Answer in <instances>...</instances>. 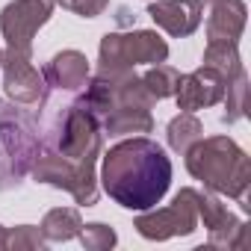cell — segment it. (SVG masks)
Returning a JSON list of instances; mask_svg holds the SVG:
<instances>
[{
  "label": "cell",
  "instance_id": "d6986e66",
  "mask_svg": "<svg viewBox=\"0 0 251 251\" xmlns=\"http://www.w3.org/2000/svg\"><path fill=\"white\" fill-rule=\"evenodd\" d=\"M245 95H248V77H245V71H239L225 86V98H222L225 100V115H222L225 124H233L245 115Z\"/></svg>",
  "mask_w": 251,
  "mask_h": 251
},
{
  "label": "cell",
  "instance_id": "2e32d148",
  "mask_svg": "<svg viewBox=\"0 0 251 251\" xmlns=\"http://www.w3.org/2000/svg\"><path fill=\"white\" fill-rule=\"evenodd\" d=\"M201 136H204V124L192 112H180L177 118L169 121V127H166V139H169V148L175 154H186Z\"/></svg>",
  "mask_w": 251,
  "mask_h": 251
},
{
  "label": "cell",
  "instance_id": "5bb4252c",
  "mask_svg": "<svg viewBox=\"0 0 251 251\" xmlns=\"http://www.w3.org/2000/svg\"><path fill=\"white\" fill-rule=\"evenodd\" d=\"M100 130L103 136H133V133H151L154 130V115L151 109H142V106H121V109H112L103 121H100Z\"/></svg>",
  "mask_w": 251,
  "mask_h": 251
},
{
  "label": "cell",
  "instance_id": "7402d4cb",
  "mask_svg": "<svg viewBox=\"0 0 251 251\" xmlns=\"http://www.w3.org/2000/svg\"><path fill=\"white\" fill-rule=\"evenodd\" d=\"M56 3L62 9H71L74 15L80 18H98L106 6H109V0H56Z\"/></svg>",
  "mask_w": 251,
  "mask_h": 251
},
{
  "label": "cell",
  "instance_id": "6da1fadb",
  "mask_svg": "<svg viewBox=\"0 0 251 251\" xmlns=\"http://www.w3.org/2000/svg\"><path fill=\"white\" fill-rule=\"evenodd\" d=\"M100 186L124 210L145 213L157 207L172 186V160L148 136H133L100 151Z\"/></svg>",
  "mask_w": 251,
  "mask_h": 251
},
{
  "label": "cell",
  "instance_id": "277c9868",
  "mask_svg": "<svg viewBox=\"0 0 251 251\" xmlns=\"http://www.w3.org/2000/svg\"><path fill=\"white\" fill-rule=\"evenodd\" d=\"M39 115L0 98V192L18 189L39 154Z\"/></svg>",
  "mask_w": 251,
  "mask_h": 251
},
{
  "label": "cell",
  "instance_id": "4fadbf2b",
  "mask_svg": "<svg viewBox=\"0 0 251 251\" xmlns=\"http://www.w3.org/2000/svg\"><path fill=\"white\" fill-rule=\"evenodd\" d=\"M245 3L242 0H213L207 18V42H236L245 30Z\"/></svg>",
  "mask_w": 251,
  "mask_h": 251
},
{
  "label": "cell",
  "instance_id": "603a6c76",
  "mask_svg": "<svg viewBox=\"0 0 251 251\" xmlns=\"http://www.w3.org/2000/svg\"><path fill=\"white\" fill-rule=\"evenodd\" d=\"M3 248H6V227L0 225V251H3Z\"/></svg>",
  "mask_w": 251,
  "mask_h": 251
},
{
  "label": "cell",
  "instance_id": "ba28073f",
  "mask_svg": "<svg viewBox=\"0 0 251 251\" xmlns=\"http://www.w3.org/2000/svg\"><path fill=\"white\" fill-rule=\"evenodd\" d=\"M33 53L24 50H3V59H0V68H3V89L15 103L24 106H42L48 100V83L45 74L33 65L30 59Z\"/></svg>",
  "mask_w": 251,
  "mask_h": 251
},
{
  "label": "cell",
  "instance_id": "ffe728a7",
  "mask_svg": "<svg viewBox=\"0 0 251 251\" xmlns=\"http://www.w3.org/2000/svg\"><path fill=\"white\" fill-rule=\"evenodd\" d=\"M77 236H80V242H83L86 251H109V248H115V242H118V233H115L109 225H103V222L83 225Z\"/></svg>",
  "mask_w": 251,
  "mask_h": 251
},
{
  "label": "cell",
  "instance_id": "d4e9b609",
  "mask_svg": "<svg viewBox=\"0 0 251 251\" xmlns=\"http://www.w3.org/2000/svg\"><path fill=\"white\" fill-rule=\"evenodd\" d=\"M204 3H213V0H204Z\"/></svg>",
  "mask_w": 251,
  "mask_h": 251
},
{
  "label": "cell",
  "instance_id": "9a60e30c",
  "mask_svg": "<svg viewBox=\"0 0 251 251\" xmlns=\"http://www.w3.org/2000/svg\"><path fill=\"white\" fill-rule=\"evenodd\" d=\"M80 227H83V219L74 207H56V210L45 213L39 230L48 242H68L80 233Z\"/></svg>",
  "mask_w": 251,
  "mask_h": 251
},
{
  "label": "cell",
  "instance_id": "ac0fdd59",
  "mask_svg": "<svg viewBox=\"0 0 251 251\" xmlns=\"http://www.w3.org/2000/svg\"><path fill=\"white\" fill-rule=\"evenodd\" d=\"M142 83H145V89H148L157 100H163V98H175L177 83H180V71L172 68V65L157 62V65H151V68L142 74Z\"/></svg>",
  "mask_w": 251,
  "mask_h": 251
},
{
  "label": "cell",
  "instance_id": "3957f363",
  "mask_svg": "<svg viewBox=\"0 0 251 251\" xmlns=\"http://www.w3.org/2000/svg\"><path fill=\"white\" fill-rule=\"evenodd\" d=\"M186 172L216 195L236 198L242 207L251 186V160L230 136H201L186 154Z\"/></svg>",
  "mask_w": 251,
  "mask_h": 251
},
{
  "label": "cell",
  "instance_id": "5b68a950",
  "mask_svg": "<svg viewBox=\"0 0 251 251\" xmlns=\"http://www.w3.org/2000/svg\"><path fill=\"white\" fill-rule=\"evenodd\" d=\"M169 59V45L154 30H130V33H106L98 48V71L121 74L136 65H157Z\"/></svg>",
  "mask_w": 251,
  "mask_h": 251
},
{
  "label": "cell",
  "instance_id": "30bf717a",
  "mask_svg": "<svg viewBox=\"0 0 251 251\" xmlns=\"http://www.w3.org/2000/svg\"><path fill=\"white\" fill-rule=\"evenodd\" d=\"M225 86H227V80L210 65H201L192 74H180V83H177V92H175L177 109L180 112H195V109H204V106H216L225 98Z\"/></svg>",
  "mask_w": 251,
  "mask_h": 251
},
{
  "label": "cell",
  "instance_id": "52a82bcc",
  "mask_svg": "<svg viewBox=\"0 0 251 251\" xmlns=\"http://www.w3.org/2000/svg\"><path fill=\"white\" fill-rule=\"evenodd\" d=\"M56 0H12L0 12V33L12 50L33 53V39L53 15Z\"/></svg>",
  "mask_w": 251,
  "mask_h": 251
},
{
  "label": "cell",
  "instance_id": "9c48e42d",
  "mask_svg": "<svg viewBox=\"0 0 251 251\" xmlns=\"http://www.w3.org/2000/svg\"><path fill=\"white\" fill-rule=\"evenodd\" d=\"M198 219L210 233V248H248V225L236 219L216 192H198Z\"/></svg>",
  "mask_w": 251,
  "mask_h": 251
},
{
  "label": "cell",
  "instance_id": "cb8c5ba5",
  "mask_svg": "<svg viewBox=\"0 0 251 251\" xmlns=\"http://www.w3.org/2000/svg\"><path fill=\"white\" fill-rule=\"evenodd\" d=\"M0 59H3V48H0Z\"/></svg>",
  "mask_w": 251,
  "mask_h": 251
},
{
  "label": "cell",
  "instance_id": "8fae6325",
  "mask_svg": "<svg viewBox=\"0 0 251 251\" xmlns=\"http://www.w3.org/2000/svg\"><path fill=\"white\" fill-rule=\"evenodd\" d=\"M148 15L169 36L183 39V36H192L201 27L204 0H154L148 6Z\"/></svg>",
  "mask_w": 251,
  "mask_h": 251
},
{
  "label": "cell",
  "instance_id": "8992f818",
  "mask_svg": "<svg viewBox=\"0 0 251 251\" xmlns=\"http://www.w3.org/2000/svg\"><path fill=\"white\" fill-rule=\"evenodd\" d=\"M133 227L145 236V239H175V236H189L198 227V189L183 186L175 201L163 210H145L136 216Z\"/></svg>",
  "mask_w": 251,
  "mask_h": 251
},
{
  "label": "cell",
  "instance_id": "7a4b0ae2",
  "mask_svg": "<svg viewBox=\"0 0 251 251\" xmlns=\"http://www.w3.org/2000/svg\"><path fill=\"white\" fill-rule=\"evenodd\" d=\"M42 151L65 160L80 180V192H77V204L80 207H95L100 192H98V175L95 166L100 160L103 151V130L100 121L92 115V109L77 98L65 106L56 109L50 127L42 136Z\"/></svg>",
  "mask_w": 251,
  "mask_h": 251
},
{
  "label": "cell",
  "instance_id": "7c38bea8",
  "mask_svg": "<svg viewBox=\"0 0 251 251\" xmlns=\"http://www.w3.org/2000/svg\"><path fill=\"white\" fill-rule=\"evenodd\" d=\"M45 83L59 92H80L89 80V59L80 50H59L45 68Z\"/></svg>",
  "mask_w": 251,
  "mask_h": 251
},
{
  "label": "cell",
  "instance_id": "44dd1931",
  "mask_svg": "<svg viewBox=\"0 0 251 251\" xmlns=\"http://www.w3.org/2000/svg\"><path fill=\"white\" fill-rule=\"evenodd\" d=\"M45 242L48 239L33 225H18V227L6 230V248L9 251H36V248H45Z\"/></svg>",
  "mask_w": 251,
  "mask_h": 251
},
{
  "label": "cell",
  "instance_id": "e0dca14e",
  "mask_svg": "<svg viewBox=\"0 0 251 251\" xmlns=\"http://www.w3.org/2000/svg\"><path fill=\"white\" fill-rule=\"evenodd\" d=\"M201 65L216 68L225 80H230V77H236L239 71H245V68H242V59H239L236 42H207Z\"/></svg>",
  "mask_w": 251,
  "mask_h": 251
}]
</instances>
